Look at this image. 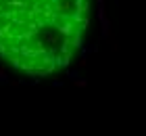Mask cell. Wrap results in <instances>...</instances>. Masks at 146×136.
Here are the masks:
<instances>
[{"label":"cell","instance_id":"1","mask_svg":"<svg viewBox=\"0 0 146 136\" xmlns=\"http://www.w3.org/2000/svg\"><path fill=\"white\" fill-rule=\"evenodd\" d=\"M90 0H0V57L34 78L65 69L82 48Z\"/></svg>","mask_w":146,"mask_h":136},{"label":"cell","instance_id":"2","mask_svg":"<svg viewBox=\"0 0 146 136\" xmlns=\"http://www.w3.org/2000/svg\"><path fill=\"white\" fill-rule=\"evenodd\" d=\"M109 27H111V21L104 17L102 19V38H109Z\"/></svg>","mask_w":146,"mask_h":136}]
</instances>
